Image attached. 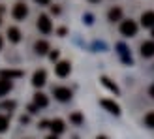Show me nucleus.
Here are the masks:
<instances>
[{"label":"nucleus","instance_id":"obj_1","mask_svg":"<svg viewBox=\"0 0 154 139\" xmlns=\"http://www.w3.org/2000/svg\"><path fill=\"white\" fill-rule=\"evenodd\" d=\"M120 32H122V36H128V38L135 36V34H137V25H135V21H132V19L122 21V23H120Z\"/></svg>","mask_w":154,"mask_h":139},{"label":"nucleus","instance_id":"obj_2","mask_svg":"<svg viewBox=\"0 0 154 139\" xmlns=\"http://www.w3.org/2000/svg\"><path fill=\"white\" fill-rule=\"evenodd\" d=\"M11 15H13V19H17V21H23L28 15V8H26V4H23V2H17L13 6V11H11Z\"/></svg>","mask_w":154,"mask_h":139},{"label":"nucleus","instance_id":"obj_3","mask_svg":"<svg viewBox=\"0 0 154 139\" xmlns=\"http://www.w3.org/2000/svg\"><path fill=\"white\" fill-rule=\"evenodd\" d=\"M53 94H55V98L60 100V102H68V100L72 98V90L66 88V87H57V88H53Z\"/></svg>","mask_w":154,"mask_h":139},{"label":"nucleus","instance_id":"obj_4","mask_svg":"<svg viewBox=\"0 0 154 139\" xmlns=\"http://www.w3.org/2000/svg\"><path fill=\"white\" fill-rule=\"evenodd\" d=\"M38 28H40V32H43V34H49L53 30V25H51L47 15H40V17H38Z\"/></svg>","mask_w":154,"mask_h":139},{"label":"nucleus","instance_id":"obj_5","mask_svg":"<svg viewBox=\"0 0 154 139\" xmlns=\"http://www.w3.org/2000/svg\"><path fill=\"white\" fill-rule=\"evenodd\" d=\"M70 70H72L70 62H66V60H60V62L55 66V73H57L58 77H66V75H70Z\"/></svg>","mask_w":154,"mask_h":139},{"label":"nucleus","instance_id":"obj_6","mask_svg":"<svg viewBox=\"0 0 154 139\" xmlns=\"http://www.w3.org/2000/svg\"><path fill=\"white\" fill-rule=\"evenodd\" d=\"M45 79H47V73H45V70H38V72L34 73V77H32V85H34V87H43V85L47 83Z\"/></svg>","mask_w":154,"mask_h":139},{"label":"nucleus","instance_id":"obj_7","mask_svg":"<svg viewBox=\"0 0 154 139\" xmlns=\"http://www.w3.org/2000/svg\"><path fill=\"white\" fill-rule=\"evenodd\" d=\"M117 49H119V55H120V58H122V62H124V64H132V62H134V60H132V55L128 53V47H126L124 43H119Z\"/></svg>","mask_w":154,"mask_h":139},{"label":"nucleus","instance_id":"obj_8","mask_svg":"<svg viewBox=\"0 0 154 139\" xmlns=\"http://www.w3.org/2000/svg\"><path fill=\"white\" fill-rule=\"evenodd\" d=\"M102 107L103 109H107L109 113H113V115H120V107H119V103H115V102H111V100H102Z\"/></svg>","mask_w":154,"mask_h":139},{"label":"nucleus","instance_id":"obj_9","mask_svg":"<svg viewBox=\"0 0 154 139\" xmlns=\"http://www.w3.org/2000/svg\"><path fill=\"white\" fill-rule=\"evenodd\" d=\"M141 25L145 28H152L154 26V11H145L141 15Z\"/></svg>","mask_w":154,"mask_h":139},{"label":"nucleus","instance_id":"obj_10","mask_svg":"<svg viewBox=\"0 0 154 139\" xmlns=\"http://www.w3.org/2000/svg\"><path fill=\"white\" fill-rule=\"evenodd\" d=\"M141 55H143L145 58L154 57V42H145V43L141 45Z\"/></svg>","mask_w":154,"mask_h":139},{"label":"nucleus","instance_id":"obj_11","mask_svg":"<svg viewBox=\"0 0 154 139\" xmlns=\"http://www.w3.org/2000/svg\"><path fill=\"white\" fill-rule=\"evenodd\" d=\"M34 103L38 107H47L49 100H47V96H45L43 92H36V94H34Z\"/></svg>","mask_w":154,"mask_h":139},{"label":"nucleus","instance_id":"obj_12","mask_svg":"<svg viewBox=\"0 0 154 139\" xmlns=\"http://www.w3.org/2000/svg\"><path fill=\"white\" fill-rule=\"evenodd\" d=\"M64 128H66V126H64V120H60V119H55V120L51 122V130H53V134H57V135L62 134Z\"/></svg>","mask_w":154,"mask_h":139},{"label":"nucleus","instance_id":"obj_13","mask_svg":"<svg viewBox=\"0 0 154 139\" xmlns=\"http://www.w3.org/2000/svg\"><path fill=\"white\" fill-rule=\"evenodd\" d=\"M23 72L19 70H2L0 72V77H4V79H15V77H21Z\"/></svg>","mask_w":154,"mask_h":139},{"label":"nucleus","instance_id":"obj_14","mask_svg":"<svg viewBox=\"0 0 154 139\" xmlns=\"http://www.w3.org/2000/svg\"><path fill=\"white\" fill-rule=\"evenodd\" d=\"M8 38H10V42L17 43V42L21 40V32H19V28H15V26H10V28H8Z\"/></svg>","mask_w":154,"mask_h":139},{"label":"nucleus","instance_id":"obj_15","mask_svg":"<svg viewBox=\"0 0 154 139\" xmlns=\"http://www.w3.org/2000/svg\"><path fill=\"white\" fill-rule=\"evenodd\" d=\"M34 49H36V53H38V55H45V53L49 51V43L45 42V40H40V42H36Z\"/></svg>","mask_w":154,"mask_h":139},{"label":"nucleus","instance_id":"obj_16","mask_svg":"<svg viewBox=\"0 0 154 139\" xmlns=\"http://www.w3.org/2000/svg\"><path fill=\"white\" fill-rule=\"evenodd\" d=\"M11 90V83H10V79H0V96H4V94H8V92Z\"/></svg>","mask_w":154,"mask_h":139},{"label":"nucleus","instance_id":"obj_17","mask_svg":"<svg viewBox=\"0 0 154 139\" xmlns=\"http://www.w3.org/2000/svg\"><path fill=\"white\" fill-rule=\"evenodd\" d=\"M122 19V10L120 8H111L109 10V21H120Z\"/></svg>","mask_w":154,"mask_h":139},{"label":"nucleus","instance_id":"obj_18","mask_svg":"<svg viewBox=\"0 0 154 139\" xmlns=\"http://www.w3.org/2000/svg\"><path fill=\"white\" fill-rule=\"evenodd\" d=\"M102 85H103V87H107V88H109L111 92H115V94H119V87H117V85H113L109 79H107V77H102Z\"/></svg>","mask_w":154,"mask_h":139},{"label":"nucleus","instance_id":"obj_19","mask_svg":"<svg viewBox=\"0 0 154 139\" xmlns=\"http://www.w3.org/2000/svg\"><path fill=\"white\" fill-rule=\"evenodd\" d=\"M145 124H147L149 128H154V111H150L147 117H145Z\"/></svg>","mask_w":154,"mask_h":139},{"label":"nucleus","instance_id":"obj_20","mask_svg":"<svg viewBox=\"0 0 154 139\" xmlns=\"http://www.w3.org/2000/svg\"><path fill=\"white\" fill-rule=\"evenodd\" d=\"M6 128H8V119L0 117V132H6Z\"/></svg>","mask_w":154,"mask_h":139},{"label":"nucleus","instance_id":"obj_21","mask_svg":"<svg viewBox=\"0 0 154 139\" xmlns=\"http://www.w3.org/2000/svg\"><path fill=\"white\" fill-rule=\"evenodd\" d=\"M72 120L75 122V124H79V122H81L83 119H81V115H79V113H75V115H72Z\"/></svg>","mask_w":154,"mask_h":139},{"label":"nucleus","instance_id":"obj_22","mask_svg":"<svg viewBox=\"0 0 154 139\" xmlns=\"http://www.w3.org/2000/svg\"><path fill=\"white\" fill-rule=\"evenodd\" d=\"M49 57H51V60H53V62H55V60L58 58V51H53V53H51Z\"/></svg>","mask_w":154,"mask_h":139},{"label":"nucleus","instance_id":"obj_23","mask_svg":"<svg viewBox=\"0 0 154 139\" xmlns=\"http://www.w3.org/2000/svg\"><path fill=\"white\" fill-rule=\"evenodd\" d=\"M4 107H6V109H11V107H15V103H13V102H6Z\"/></svg>","mask_w":154,"mask_h":139},{"label":"nucleus","instance_id":"obj_24","mask_svg":"<svg viewBox=\"0 0 154 139\" xmlns=\"http://www.w3.org/2000/svg\"><path fill=\"white\" fill-rule=\"evenodd\" d=\"M40 6H49V0H36Z\"/></svg>","mask_w":154,"mask_h":139},{"label":"nucleus","instance_id":"obj_25","mask_svg":"<svg viewBox=\"0 0 154 139\" xmlns=\"http://www.w3.org/2000/svg\"><path fill=\"white\" fill-rule=\"evenodd\" d=\"M149 94L154 98V85H150V88H149Z\"/></svg>","mask_w":154,"mask_h":139},{"label":"nucleus","instance_id":"obj_26","mask_svg":"<svg viewBox=\"0 0 154 139\" xmlns=\"http://www.w3.org/2000/svg\"><path fill=\"white\" fill-rule=\"evenodd\" d=\"M47 126H49V122H47V120H43L42 124H40V128H47Z\"/></svg>","mask_w":154,"mask_h":139},{"label":"nucleus","instance_id":"obj_27","mask_svg":"<svg viewBox=\"0 0 154 139\" xmlns=\"http://www.w3.org/2000/svg\"><path fill=\"white\" fill-rule=\"evenodd\" d=\"M47 139H58V137H57V134H53V135H49Z\"/></svg>","mask_w":154,"mask_h":139},{"label":"nucleus","instance_id":"obj_28","mask_svg":"<svg viewBox=\"0 0 154 139\" xmlns=\"http://www.w3.org/2000/svg\"><path fill=\"white\" fill-rule=\"evenodd\" d=\"M96 139H107V137H105V135H100V137H96Z\"/></svg>","mask_w":154,"mask_h":139},{"label":"nucleus","instance_id":"obj_29","mask_svg":"<svg viewBox=\"0 0 154 139\" xmlns=\"http://www.w3.org/2000/svg\"><path fill=\"white\" fill-rule=\"evenodd\" d=\"M0 49H2V36H0Z\"/></svg>","mask_w":154,"mask_h":139},{"label":"nucleus","instance_id":"obj_30","mask_svg":"<svg viewBox=\"0 0 154 139\" xmlns=\"http://www.w3.org/2000/svg\"><path fill=\"white\" fill-rule=\"evenodd\" d=\"M152 38H154V26H152Z\"/></svg>","mask_w":154,"mask_h":139},{"label":"nucleus","instance_id":"obj_31","mask_svg":"<svg viewBox=\"0 0 154 139\" xmlns=\"http://www.w3.org/2000/svg\"><path fill=\"white\" fill-rule=\"evenodd\" d=\"M90 2H100V0H90Z\"/></svg>","mask_w":154,"mask_h":139},{"label":"nucleus","instance_id":"obj_32","mask_svg":"<svg viewBox=\"0 0 154 139\" xmlns=\"http://www.w3.org/2000/svg\"><path fill=\"white\" fill-rule=\"evenodd\" d=\"M0 23H2V21H0Z\"/></svg>","mask_w":154,"mask_h":139}]
</instances>
